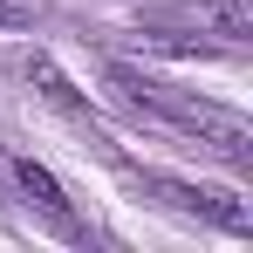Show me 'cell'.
Here are the masks:
<instances>
[{"mask_svg": "<svg viewBox=\"0 0 253 253\" xmlns=\"http://www.w3.org/2000/svg\"><path fill=\"white\" fill-rule=\"evenodd\" d=\"M110 83H117V96H124L130 110H144V117H158V124H171V130H185V137H199L212 158L253 165L247 117H233V110H219V103H199V96H178V89H165L158 76H137V69H110Z\"/></svg>", "mask_w": 253, "mask_h": 253, "instance_id": "1", "label": "cell"}, {"mask_svg": "<svg viewBox=\"0 0 253 253\" xmlns=\"http://www.w3.org/2000/svg\"><path fill=\"white\" fill-rule=\"evenodd\" d=\"M137 192L165 199L171 212H192V219H206V226H219V233H253V206L240 199V192H226V185H192V178L151 171V178H137Z\"/></svg>", "mask_w": 253, "mask_h": 253, "instance_id": "2", "label": "cell"}, {"mask_svg": "<svg viewBox=\"0 0 253 253\" xmlns=\"http://www.w3.org/2000/svg\"><path fill=\"white\" fill-rule=\"evenodd\" d=\"M7 178H14V192H21L28 206L42 212V219L62 233V240H83V219H76V206L62 199V185H55V171H48V165H35V158H14V165H7Z\"/></svg>", "mask_w": 253, "mask_h": 253, "instance_id": "3", "label": "cell"}, {"mask_svg": "<svg viewBox=\"0 0 253 253\" xmlns=\"http://www.w3.org/2000/svg\"><path fill=\"white\" fill-rule=\"evenodd\" d=\"M165 21L171 28H192V35H212V42H226V48H240L253 35V7L247 0H178Z\"/></svg>", "mask_w": 253, "mask_h": 253, "instance_id": "4", "label": "cell"}, {"mask_svg": "<svg viewBox=\"0 0 253 253\" xmlns=\"http://www.w3.org/2000/svg\"><path fill=\"white\" fill-rule=\"evenodd\" d=\"M28 76H35V89H42V96H48V103H55V110H62V117H76V124H83V130H96V117H89V103H83V96H76V89H69V76H62L55 62H35ZM96 137H103V130H96Z\"/></svg>", "mask_w": 253, "mask_h": 253, "instance_id": "5", "label": "cell"}, {"mask_svg": "<svg viewBox=\"0 0 253 253\" xmlns=\"http://www.w3.org/2000/svg\"><path fill=\"white\" fill-rule=\"evenodd\" d=\"M28 21H35L28 0H0V28H28Z\"/></svg>", "mask_w": 253, "mask_h": 253, "instance_id": "6", "label": "cell"}]
</instances>
